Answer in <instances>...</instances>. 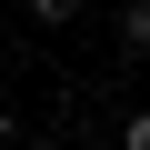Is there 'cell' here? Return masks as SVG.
I'll use <instances>...</instances> for the list:
<instances>
[{
	"mask_svg": "<svg viewBox=\"0 0 150 150\" xmlns=\"http://www.w3.org/2000/svg\"><path fill=\"white\" fill-rule=\"evenodd\" d=\"M120 150H150V110H130V130H120Z\"/></svg>",
	"mask_w": 150,
	"mask_h": 150,
	"instance_id": "cell-3",
	"label": "cell"
},
{
	"mask_svg": "<svg viewBox=\"0 0 150 150\" xmlns=\"http://www.w3.org/2000/svg\"><path fill=\"white\" fill-rule=\"evenodd\" d=\"M120 50H130V60H150V0H130V10H120Z\"/></svg>",
	"mask_w": 150,
	"mask_h": 150,
	"instance_id": "cell-1",
	"label": "cell"
},
{
	"mask_svg": "<svg viewBox=\"0 0 150 150\" xmlns=\"http://www.w3.org/2000/svg\"><path fill=\"white\" fill-rule=\"evenodd\" d=\"M30 20H40V30H60V20H80V0H30Z\"/></svg>",
	"mask_w": 150,
	"mask_h": 150,
	"instance_id": "cell-2",
	"label": "cell"
},
{
	"mask_svg": "<svg viewBox=\"0 0 150 150\" xmlns=\"http://www.w3.org/2000/svg\"><path fill=\"white\" fill-rule=\"evenodd\" d=\"M10 140H20V110H10V100H0V150H10Z\"/></svg>",
	"mask_w": 150,
	"mask_h": 150,
	"instance_id": "cell-4",
	"label": "cell"
}]
</instances>
